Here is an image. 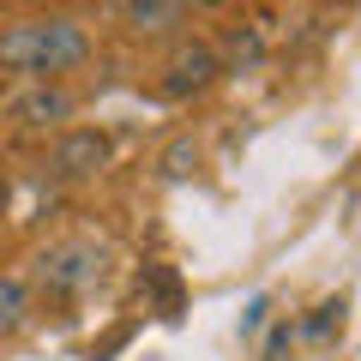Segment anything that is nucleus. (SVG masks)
Masks as SVG:
<instances>
[{"instance_id": "1a4fd4ad", "label": "nucleus", "mask_w": 361, "mask_h": 361, "mask_svg": "<svg viewBox=\"0 0 361 361\" xmlns=\"http://www.w3.org/2000/svg\"><path fill=\"white\" fill-rule=\"evenodd\" d=\"M337 325H343V295H337V301H319V307H313V319L295 325V337H331Z\"/></svg>"}, {"instance_id": "39448f33", "label": "nucleus", "mask_w": 361, "mask_h": 361, "mask_svg": "<svg viewBox=\"0 0 361 361\" xmlns=\"http://www.w3.org/2000/svg\"><path fill=\"white\" fill-rule=\"evenodd\" d=\"M13 115H18V127H61V121L73 115V90H61V85H30L25 97L13 103Z\"/></svg>"}, {"instance_id": "9b49d317", "label": "nucleus", "mask_w": 361, "mask_h": 361, "mask_svg": "<svg viewBox=\"0 0 361 361\" xmlns=\"http://www.w3.org/2000/svg\"><path fill=\"white\" fill-rule=\"evenodd\" d=\"M265 319H271V295H253V301H247V313H241V331L253 337V331H259Z\"/></svg>"}, {"instance_id": "20e7f679", "label": "nucleus", "mask_w": 361, "mask_h": 361, "mask_svg": "<svg viewBox=\"0 0 361 361\" xmlns=\"http://www.w3.org/2000/svg\"><path fill=\"white\" fill-rule=\"evenodd\" d=\"M109 157H115L109 133H97V127H73L61 145H54V175L85 180V175H97V169H109Z\"/></svg>"}, {"instance_id": "7ed1b4c3", "label": "nucleus", "mask_w": 361, "mask_h": 361, "mask_svg": "<svg viewBox=\"0 0 361 361\" xmlns=\"http://www.w3.org/2000/svg\"><path fill=\"white\" fill-rule=\"evenodd\" d=\"M42 289H49L54 301H73V295H85L97 277H103V253L97 247H85V241H66V247H54V253H42Z\"/></svg>"}, {"instance_id": "423d86ee", "label": "nucleus", "mask_w": 361, "mask_h": 361, "mask_svg": "<svg viewBox=\"0 0 361 361\" xmlns=\"http://www.w3.org/2000/svg\"><path fill=\"white\" fill-rule=\"evenodd\" d=\"M217 61H223V73H253V66H265V30L259 25H229Z\"/></svg>"}, {"instance_id": "9d476101", "label": "nucleus", "mask_w": 361, "mask_h": 361, "mask_svg": "<svg viewBox=\"0 0 361 361\" xmlns=\"http://www.w3.org/2000/svg\"><path fill=\"white\" fill-rule=\"evenodd\" d=\"M289 343H295V325H289V319H277V325H271V337H265V361H277Z\"/></svg>"}, {"instance_id": "f257e3e1", "label": "nucleus", "mask_w": 361, "mask_h": 361, "mask_svg": "<svg viewBox=\"0 0 361 361\" xmlns=\"http://www.w3.org/2000/svg\"><path fill=\"white\" fill-rule=\"evenodd\" d=\"M85 61H90V25L73 13L18 18L0 30V73L25 78V85H54L61 73H78Z\"/></svg>"}, {"instance_id": "0eeeda50", "label": "nucleus", "mask_w": 361, "mask_h": 361, "mask_svg": "<svg viewBox=\"0 0 361 361\" xmlns=\"http://www.w3.org/2000/svg\"><path fill=\"white\" fill-rule=\"evenodd\" d=\"M121 18L133 30H175V25H187V6H175V0H133V6H121Z\"/></svg>"}, {"instance_id": "f03ea898", "label": "nucleus", "mask_w": 361, "mask_h": 361, "mask_svg": "<svg viewBox=\"0 0 361 361\" xmlns=\"http://www.w3.org/2000/svg\"><path fill=\"white\" fill-rule=\"evenodd\" d=\"M223 78V61L211 42H180L175 54H169L163 78H157V97H169V103H187V97H199V90H211Z\"/></svg>"}, {"instance_id": "f8f14e48", "label": "nucleus", "mask_w": 361, "mask_h": 361, "mask_svg": "<svg viewBox=\"0 0 361 361\" xmlns=\"http://www.w3.org/2000/svg\"><path fill=\"white\" fill-rule=\"evenodd\" d=\"M6 205H13V180L0 175V217H6Z\"/></svg>"}, {"instance_id": "6e6552de", "label": "nucleus", "mask_w": 361, "mask_h": 361, "mask_svg": "<svg viewBox=\"0 0 361 361\" xmlns=\"http://www.w3.org/2000/svg\"><path fill=\"white\" fill-rule=\"evenodd\" d=\"M25 313H30V283H25V277H0V337L18 331Z\"/></svg>"}]
</instances>
